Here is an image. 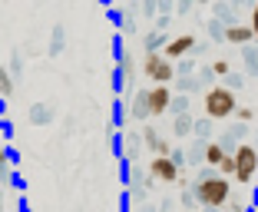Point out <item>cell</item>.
Wrapping results in <instances>:
<instances>
[{"label": "cell", "instance_id": "obj_39", "mask_svg": "<svg viewBox=\"0 0 258 212\" xmlns=\"http://www.w3.org/2000/svg\"><path fill=\"white\" fill-rule=\"evenodd\" d=\"M4 202H7V189L0 186V212H4Z\"/></svg>", "mask_w": 258, "mask_h": 212}, {"label": "cell", "instance_id": "obj_36", "mask_svg": "<svg viewBox=\"0 0 258 212\" xmlns=\"http://www.w3.org/2000/svg\"><path fill=\"white\" fill-rule=\"evenodd\" d=\"M116 133H119V129H116V123H109V126H106V143L109 146H116Z\"/></svg>", "mask_w": 258, "mask_h": 212}, {"label": "cell", "instance_id": "obj_32", "mask_svg": "<svg viewBox=\"0 0 258 212\" xmlns=\"http://www.w3.org/2000/svg\"><path fill=\"white\" fill-rule=\"evenodd\" d=\"M7 182H14V173H10V163H0V186L7 189Z\"/></svg>", "mask_w": 258, "mask_h": 212}, {"label": "cell", "instance_id": "obj_30", "mask_svg": "<svg viewBox=\"0 0 258 212\" xmlns=\"http://www.w3.org/2000/svg\"><path fill=\"white\" fill-rule=\"evenodd\" d=\"M192 70H196V63H192L189 57H185V60H179V67H175V73H179V76H196Z\"/></svg>", "mask_w": 258, "mask_h": 212}, {"label": "cell", "instance_id": "obj_28", "mask_svg": "<svg viewBox=\"0 0 258 212\" xmlns=\"http://www.w3.org/2000/svg\"><path fill=\"white\" fill-rule=\"evenodd\" d=\"M235 120H238V123H245V126H248V123L255 120V110H251V106H238V113H235Z\"/></svg>", "mask_w": 258, "mask_h": 212}, {"label": "cell", "instance_id": "obj_26", "mask_svg": "<svg viewBox=\"0 0 258 212\" xmlns=\"http://www.w3.org/2000/svg\"><path fill=\"white\" fill-rule=\"evenodd\" d=\"M219 176H225V179H235V156H225V163L219 166Z\"/></svg>", "mask_w": 258, "mask_h": 212}, {"label": "cell", "instance_id": "obj_19", "mask_svg": "<svg viewBox=\"0 0 258 212\" xmlns=\"http://www.w3.org/2000/svg\"><path fill=\"white\" fill-rule=\"evenodd\" d=\"M139 146H146L143 136H139V133H126V159H129V163H136V159H139Z\"/></svg>", "mask_w": 258, "mask_h": 212}, {"label": "cell", "instance_id": "obj_41", "mask_svg": "<svg viewBox=\"0 0 258 212\" xmlns=\"http://www.w3.org/2000/svg\"><path fill=\"white\" fill-rule=\"evenodd\" d=\"M205 212H219V209H205Z\"/></svg>", "mask_w": 258, "mask_h": 212}, {"label": "cell", "instance_id": "obj_1", "mask_svg": "<svg viewBox=\"0 0 258 212\" xmlns=\"http://www.w3.org/2000/svg\"><path fill=\"white\" fill-rule=\"evenodd\" d=\"M192 192H196V199H199L202 209H225L228 199H232V182H228L225 176L209 173V169H205V173L196 179Z\"/></svg>", "mask_w": 258, "mask_h": 212}, {"label": "cell", "instance_id": "obj_4", "mask_svg": "<svg viewBox=\"0 0 258 212\" xmlns=\"http://www.w3.org/2000/svg\"><path fill=\"white\" fill-rule=\"evenodd\" d=\"M232 156H235V182L238 186H248V182L258 176V146L242 143Z\"/></svg>", "mask_w": 258, "mask_h": 212}, {"label": "cell", "instance_id": "obj_33", "mask_svg": "<svg viewBox=\"0 0 258 212\" xmlns=\"http://www.w3.org/2000/svg\"><path fill=\"white\" fill-rule=\"evenodd\" d=\"M228 133H232V136H235V139H238V143H242V139H245V136H248V126H245V123H235V126L228 129Z\"/></svg>", "mask_w": 258, "mask_h": 212}, {"label": "cell", "instance_id": "obj_3", "mask_svg": "<svg viewBox=\"0 0 258 212\" xmlns=\"http://www.w3.org/2000/svg\"><path fill=\"white\" fill-rule=\"evenodd\" d=\"M143 76L152 80V86H172L175 83V63L166 60V53H146L143 57Z\"/></svg>", "mask_w": 258, "mask_h": 212}, {"label": "cell", "instance_id": "obj_7", "mask_svg": "<svg viewBox=\"0 0 258 212\" xmlns=\"http://www.w3.org/2000/svg\"><path fill=\"white\" fill-rule=\"evenodd\" d=\"M192 50H199V43H196V37L192 33H179V37H172L169 40V46L162 53H166V60H172V63H179V60H185Z\"/></svg>", "mask_w": 258, "mask_h": 212}, {"label": "cell", "instance_id": "obj_24", "mask_svg": "<svg viewBox=\"0 0 258 212\" xmlns=\"http://www.w3.org/2000/svg\"><path fill=\"white\" fill-rule=\"evenodd\" d=\"M7 70H10V76H14V80H20V76H23V57H20V53H14V57H10Z\"/></svg>", "mask_w": 258, "mask_h": 212}, {"label": "cell", "instance_id": "obj_16", "mask_svg": "<svg viewBox=\"0 0 258 212\" xmlns=\"http://www.w3.org/2000/svg\"><path fill=\"white\" fill-rule=\"evenodd\" d=\"M192 129H196V120H192V113L172 116V133H175V136H192Z\"/></svg>", "mask_w": 258, "mask_h": 212}, {"label": "cell", "instance_id": "obj_38", "mask_svg": "<svg viewBox=\"0 0 258 212\" xmlns=\"http://www.w3.org/2000/svg\"><path fill=\"white\" fill-rule=\"evenodd\" d=\"M0 163H10V156H7V146H4V133H0Z\"/></svg>", "mask_w": 258, "mask_h": 212}, {"label": "cell", "instance_id": "obj_17", "mask_svg": "<svg viewBox=\"0 0 258 212\" xmlns=\"http://www.w3.org/2000/svg\"><path fill=\"white\" fill-rule=\"evenodd\" d=\"M14 90H17L14 76H10V70L0 63V99H10V96H14Z\"/></svg>", "mask_w": 258, "mask_h": 212}, {"label": "cell", "instance_id": "obj_2", "mask_svg": "<svg viewBox=\"0 0 258 212\" xmlns=\"http://www.w3.org/2000/svg\"><path fill=\"white\" fill-rule=\"evenodd\" d=\"M202 106H205V116H209L212 123L215 120H232V116L238 113V99H235V93L228 90L225 83L212 86V90H205Z\"/></svg>", "mask_w": 258, "mask_h": 212}, {"label": "cell", "instance_id": "obj_14", "mask_svg": "<svg viewBox=\"0 0 258 212\" xmlns=\"http://www.w3.org/2000/svg\"><path fill=\"white\" fill-rule=\"evenodd\" d=\"M63 46H67V27H63V23H53V30H50V43H46V57H60Z\"/></svg>", "mask_w": 258, "mask_h": 212}, {"label": "cell", "instance_id": "obj_35", "mask_svg": "<svg viewBox=\"0 0 258 212\" xmlns=\"http://www.w3.org/2000/svg\"><path fill=\"white\" fill-rule=\"evenodd\" d=\"M245 83V76H238V73H232V76H228V80H225V86H228V90H232V93H235L238 90V86H242Z\"/></svg>", "mask_w": 258, "mask_h": 212}, {"label": "cell", "instance_id": "obj_6", "mask_svg": "<svg viewBox=\"0 0 258 212\" xmlns=\"http://www.w3.org/2000/svg\"><path fill=\"white\" fill-rule=\"evenodd\" d=\"M133 80H136V60H133V53H129L126 46H119V50H116V86H119V90H129Z\"/></svg>", "mask_w": 258, "mask_h": 212}, {"label": "cell", "instance_id": "obj_37", "mask_svg": "<svg viewBox=\"0 0 258 212\" xmlns=\"http://www.w3.org/2000/svg\"><path fill=\"white\" fill-rule=\"evenodd\" d=\"M248 27H251V30H255V40H258V4H255V7H251V23H248Z\"/></svg>", "mask_w": 258, "mask_h": 212}, {"label": "cell", "instance_id": "obj_34", "mask_svg": "<svg viewBox=\"0 0 258 212\" xmlns=\"http://www.w3.org/2000/svg\"><path fill=\"white\" fill-rule=\"evenodd\" d=\"M225 212H245V202L238 196H232V199H228V205H225Z\"/></svg>", "mask_w": 258, "mask_h": 212}, {"label": "cell", "instance_id": "obj_10", "mask_svg": "<svg viewBox=\"0 0 258 212\" xmlns=\"http://www.w3.org/2000/svg\"><path fill=\"white\" fill-rule=\"evenodd\" d=\"M129 120H133V123H143V126H146V120H152V110H149V86L133 93V99H129Z\"/></svg>", "mask_w": 258, "mask_h": 212}, {"label": "cell", "instance_id": "obj_13", "mask_svg": "<svg viewBox=\"0 0 258 212\" xmlns=\"http://www.w3.org/2000/svg\"><path fill=\"white\" fill-rule=\"evenodd\" d=\"M169 33H162V30H156V27H152V30H146V37H143V50L146 53H162L169 46Z\"/></svg>", "mask_w": 258, "mask_h": 212}, {"label": "cell", "instance_id": "obj_5", "mask_svg": "<svg viewBox=\"0 0 258 212\" xmlns=\"http://www.w3.org/2000/svg\"><path fill=\"white\" fill-rule=\"evenodd\" d=\"M146 173H149L156 182H162V186H172V182L182 179V169L172 163V156H152V159H149V169H146Z\"/></svg>", "mask_w": 258, "mask_h": 212}, {"label": "cell", "instance_id": "obj_18", "mask_svg": "<svg viewBox=\"0 0 258 212\" xmlns=\"http://www.w3.org/2000/svg\"><path fill=\"white\" fill-rule=\"evenodd\" d=\"M199 76H175V83H172V90L175 93H182V96H189L192 90H199Z\"/></svg>", "mask_w": 258, "mask_h": 212}, {"label": "cell", "instance_id": "obj_22", "mask_svg": "<svg viewBox=\"0 0 258 212\" xmlns=\"http://www.w3.org/2000/svg\"><path fill=\"white\" fill-rule=\"evenodd\" d=\"M189 110H192V99H189V96H182V93H175L172 110H169V113H172V116H185Z\"/></svg>", "mask_w": 258, "mask_h": 212}, {"label": "cell", "instance_id": "obj_23", "mask_svg": "<svg viewBox=\"0 0 258 212\" xmlns=\"http://www.w3.org/2000/svg\"><path fill=\"white\" fill-rule=\"evenodd\" d=\"M212 73L219 76V80H228V76H232V63L219 57V60H212Z\"/></svg>", "mask_w": 258, "mask_h": 212}, {"label": "cell", "instance_id": "obj_31", "mask_svg": "<svg viewBox=\"0 0 258 212\" xmlns=\"http://www.w3.org/2000/svg\"><path fill=\"white\" fill-rule=\"evenodd\" d=\"M179 202H182L185 209H196V205H199V199H196V192H192V189H182V196H179Z\"/></svg>", "mask_w": 258, "mask_h": 212}, {"label": "cell", "instance_id": "obj_21", "mask_svg": "<svg viewBox=\"0 0 258 212\" xmlns=\"http://www.w3.org/2000/svg\"><path fill=\"white\" fill-rule=\"evenodd\" d=\"M192 136L202 139V143H209V136H212V120H209V116L196 120V129H192Z\"/></svg>", "mask_w": 258, "mask_h": 212}, {"label": "cell", "instance_id": "obj_9", "mask_svg": "<svg viewBox=\"0 0 258 212\" xmlns=\"http://www.w3.org/2000/svg\"><path fill=\"white\" fill-rule=\"evenodd\" d=\"M139 133H143V143H146V149H149L152 156H172V143H169V139H162L156 126H149V123H146Z\"/></svg>", "mask_w": 258, "mask_h": 212}, {"label": "cell", "instance_id": "obj_11", "mask_svg": "<svg viewBox=\"0 0 258 212\" xmlns=\"http://www.w3.org/2000/svg\"><path fill=\"white\" fill-rule=\"evenodd\" d=\"M27 120H30V126H53L56 106L53 103H33L30 110H27Z\"/></svg>", "mask_w": 258, "mask_h": 212}, {"label": "cell", "instance_id": "obj_15", "mask_svg": "<svg viewBox=\"0 0 258 212\" xmlns=\"http://www.w3.org/2000/svg\"><path fill=\"white\" fill-rule=\"evenodd\" d=\"M225 156H232V152L222 149L219 139H209V146H205V166H209V169H219L222 163H225Z\"/></svg>", "mask_w": 258, "mask_h": 212}, {"label": "cell", "instance_id": "obj_12", "mask_svg": "<svg viewBox=\"0 0 258 212\" xmlns=\"http://www.w3.org/2000/svg\"><path fill=\"white\" fill-rule=\"evenodd\" d=\"M225 40L235 46H248L255 40V30H251L248 23H235V27H225Z\"/></svg>", "mask_w": 258, "mask_h": 212}, {"label": "cell", "instance_id": "obj_25", "mask_svg": "<svg viewBox=\"0 0 258 212\" xmlns=\"http://www.w3.org/2000/svg\"><path fill=\"white\" fill-rule=\"evenodd\" d=\"M136 14H143V17H159V4H156V0H146V4H136Z\"/></svg>", "mask_w": 258, "mask_h": 212}, {"label": "cell", "instance_id": "obj_20", "mask_svg": "<svg viewBox=\"0 0 258 212\" xmlns=\"http://www.w3.org/2000/svg\"><path fill=\"white\" fill-rule=\"evenodd\" d=\"M126 205H129V209L146 205V186H129V189H126Z\"/></svg>", "mask_w": 258, "mask_h": 212}, {"label": "cell", "instance_id": "obj_40", "mask_svg": "<svg viewBox=\"0 0 258 212\" xmlns=\"http://www.w3.org/2000/svg\"><path fill=\"white\" fill-rule=\"evenodd\" d=\"M136 212H159V209H156V205H139Z\"/></svg>", "mask_w": 258, "mask_h": 212}, {"label": "cell", "instance_id": "obj_27", "mask_svg": "<svg viewBox=\"0 0 258 212\" xmlns=\"http://www.w3.org/2000/svg\"><path fill=\"white\" fill-rule=\"evenodd\" d=\"M209 37H212V40H225V23H219L212 17V20H209Z\"/></svg>", "mask_w": 258, "mask_h": 212}, {"label": "cell", "instance_id": "obj_29", "mask_svg": "<svg viewBox=\"0 0 258 212\" xmlns=\"http://www.w3.org/2000/svg\"><path fill=\"white\" fill-rule=\"evenodd\" d=\"M242 57H245V67H248V73H258V53H255V50H245Z\"/></svg>", "mask_w": 258, "mask_h": 212}, {"label": "cell", "instance_id": "obj_8", "mask_svg": "<svg viewBox=\"0 0 258 212\" xmlns=\"http://www.w3.org/2000/svg\"><path fill=\"white\" fill-rule=\"evenodd\" d=\"M172 99H175L172 86H149V110H152V116H166L169 110H172Z\"/></svg>", "mask_w": 258, "mask_h": 212}]
</instances>
